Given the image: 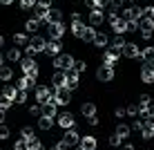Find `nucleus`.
Returning a JSON list of instances; mask_svg holds the SVG:
<instances>
[{
	"label": "nucleus",
	"instance_id": "64",
	"mask_svg": "<svg viewBox=\"0 0 154 150\" xmlns=\"http://www.w3.org/2000/svg\"><path fill=\"white\" fill-rule=\"evenodd\" d=\"M134 2H136V0H134Z\"/></svg>",
	"mask_w": 154,
	"mask_h": 150
},
{
	"label": "nucleus",
	"instance_id": "25",
	"mask_svg": "<svg viewBox=\"0 0 154 150\" xmlns=\"http://www.w3.org/2000/svg\"><path fill=\"white\" fill-rule=\"evenodd\" d=\"M47 52H49V54H54V56H58V54L63 52L60 40H49V43H47Z\"/></svg>",
	"mask_w": 154,
	"mask_h": 150
},
{
	"label": "nucleus",
	"instance_id": "36",
	"mask_svg": "<svg viewBox=\"0 0 154 150\" xmlns=\"http://www.w3.org/2000/svg\"><path fill=\"white\" fill-rule=\"evenodd\" d=\"M16 103H20V105H23V103H27V90H20L18 88V92H16Z\"/></svg>",
	"mask_w": 154,
	"mask_h": 150
},
{
	"label": "nucleus",
	"instance_id": "10",
	"mask_svg": "<svg viewBox=\"0 0 154 150\" xmlns=\"http://www.w3.org/2000/svg\"><path fill=\"white\" fill-rule=\"evenodd\" d=\"M103 20H105L103 9H92V11H89V25H92V27H98V25H103Z\"/></svg>",
	"mask_w": 154,
	"mask_h": 150
},
{
	"label": "nucleus",
	"instance_id": "44",
	"mask_svg": "<svg viewBox=\"0 0 154 150\" xmlns=\"http://www.w3.org/2000/svg\"><path fill=\"white\" fill-rule=\"evenodd\" d=\"M141 18H154V7H145L141 11Z\"/></svg>",
	"mask_w": 154,
	"mask_h": 150
},
{
	"label": "nucleus",
	"instance_id": "40",
	"mask_svg": "<svg viewBox=\"0 0 154 150\" xmlns=\"http://www.w3.org/2000/svg\"><path fill=\"white\" fill-rule=\"evenodd\" d=\"M29 114H31V116H42V105H40V103L31 105V108H29Z\"/></svg>",
	"mask_w": 154,
	"mask_h": 150
},
{
	"label": "nucleus",
	"instance_id": "15",
	"mask_svg": "<svg viewBox=\"0 0 154 150\" xmlns=\"http://www.w3.org/2000/svg\"><path fill=\"white\" fill-rule=\"evenodd\" d=\"M54 88H67V72H63V69H58L54 74Z\"/></svg>",
	"mask_w": 154,
	"mask_h": 150
},
{
	"label": "nucleus",
	"instance_id": "3",
	"mask_svg": "<svg viewBox=\"0 0 154 150\" xmlns=\"http://www.w3.org/2000/svg\"><path fill=\"white\" fill-rule=\"evenodd\" d=\"M54 90H56V88L49 90L47 85H38V88H36V101H38L40 105H45L49 99H54Z\"/></svg>",
	"mask_w": 154,
	"mask_h": 150
},
{
	"label": "nucleus",
	"instance_id": "20",
	"mask_svg": "<svg viewBox=\"0 0 154 150\" xmlns=\"http://www.w3.org/2000/svg\"><path fill=\"white\" fill-rule=\"evenodd\" d=\"M116 135H119L121 139H127L132 135V128L127 126V123H119V126H116Z\"/></svg>",
	"mask_w": 154,
	"mask_h": 150
},
{
	"label": "nucleus",
	"instance_id": "2",
	"mask_svg": "<svg viewBox=\"0 0 154 150\" xmlns=\"http://www.w3.org/2000/svg\"><path fill=\"white\" fill-rule=\"evenodd\" d=\"M74 56L72 54H58L56 58H54V67L56 69H63V72H67V69H72L74 67Z\"/></svg>",
	"mask_w": 154,
	"mask_h": 150
},
{
	"label": "nucleus",
	"instance_id": "23",
	"mask_svg": "<svg viewBox=\"0 0 154 150\" xmlns=\"http://www.w3.org/2000/svg\"><path fill=\"white\" fill-rule=\"evenodd\" d=\"M5 56H7V61L16 63V61H20V58H23V52H20V49H18V45H16V47H11V49H9Z\"/></svg>",
	"mask_w": 154,
	"mask_h": 150
},
{
	"label": "nucleus",
	"instance_id": "30",
	"mask_svg": "<svg viewBox=\"0 0 154 150\" xmlns=\"http://www.w3.org/2000/svg\"><path fill=\"white\" fill-rule=\"evenodd\" d=\"M60 18H63V11H60V9H49V16H47V25H49V23H60Z\"/></svg>",
	"mask_w": 154,
	"mask_h": 150
},
{
	"label": "nucleus",
	"instance_id": "9",
	"mask_svg": "<svg viewBox=\"0 0 154 150\" xmlns=\"http://www.w3.org/2000/svg\"><path fill=\"white\" fill-rule=\"evenodd\" d=\"M141 81L143 83H154V63H145L141 67Z\"/></svg>",
	"mask_w": 154,
	"mask_h": 150
},
{
	"label": "nucleus",
	"instance_id": "5",
	"mask_svg": "<svg viewBox=\"0 0 154 150\" xmlns=\"http://www.w3.org/2000/svg\"><path fill=\"white\" fill-rule=\"evenodd\" d=\"M65 34V25L60 23H49L47 25V36H51V40H60V36Z\"/></svg>",
	"mask_w": 154,
	"mask_h": 150
},
{
	"label": "nucleus",
	"instance_id": "54",
	"mask_svg": "<svg viewBox=\"0 0 154 150\" xmlns=\"http://www.w3.org/2000/svg\"><path fill=\"white\" fill-rule=\"evenodd\" d=\"M85 67H87V65H85L83 61H76V63H74V69H76V72H83Z\"/></svg>",
	"mask_w": 154,
	"mask_h": 150
},
{
	"label": "nucleus",
	"instance_id": "7",
	"mask_svg": "<svg viewBox=\"0 0 154 150\" xmlns=\"http://www.w3.org/2000/svg\"><path fill=\"white\" fill-rule=\"evenodd\" d=\"M96 78H98V81H103V83L112 81V78H114V67H107V65H100V67L96 69Z\"/></svg>",
	"mask_w": 154,
	"mask_h": 150
},
{
	"label": "nucleus",
	"instance_id": "16",
	"mask_svg": "<svg viewBox=\"0 0 154 150\" xmlns=\"http://www.w3.org/2000/svg\"><path fill=\"white\" fill-rule=\"evenodd\" d=\"M67 88H69V90H76L78 88V72H76V69H67Z\"/></svg>",
	"mask_w": 154,
	"mask_h": 150
},
{
	"label": "nucleus",
	"instance_id": "61",
	"mask_svg": "<svg viewBox=\"0 0 154 150\" xmlns=\"http://www.w3.org/2000/svg\"><path fill=\"white\" fill-rule=\"evenodd\" d=\"M14 0H0V5H11Z\"/></svg>",
	"mask_w": 154,
	"mask_h": 150
},
{
	"label": "nucleus",
	"instance_id": "33",
	"mask_svg": "<svg viewBox=\"0 0 154 150\" xmlns=\"http://www.w3.org/2000/svg\"><path fill=\"white\" fill-rule=\"evenodd\" d=\"M94 38H96V27L87 25V27H85V34H83V40H92L94 43Z\"/></svg>",
	"mask_w": 154,
	"mask_h": 150
},
{
	"label": "nucleus",
	"instance_id": "32",
	"mask_svg": "<svg viewBox=\"0 0 154 150\" xmlns=\"http://www.w3.org/2000/svg\"><path fill=\"white\" fill-rule=\"evenodd\" d=\"M141 58L145 63H154V47H145V49L141 52Z\"/></svg>",
	"mask_w": 154,
	"mask_h": 150
},
{
	"label": "nucleus",
	"instance_id": "26",
	"mask_svg": "<svg viewBox=\"0 0 154 150\" xmlns=\"http://www.w3.org/2000/svg\"><path fill=\"white\" fill-rule=\"evenodd\" d=\"M51 126H54V119H51V116L42 114L40 119H38V128H40V130H49Z\"/></svg>",
	"mask_w": 154,
	"mask_h": 150
},
{
	"label": "nucleus",
	"instance_id": "42",
	"mask_svg": "<svg viewBox=\"0 0 154 150\" xmlns=\"http://www.w3.org/2000/svg\"><path fill=\"white\" fill-rule=\"evenodd\" d=\"M121 18V16H119V11H114V9H109V14H107V23L109 25H114L116 23V20H119Z\"/></svg>",
	"mask_w": 154,
	"mask_h": 150
},
{
	"label": "nucleus",
	"instance_id": "49",
	"mask_svg": "<svg viewBox=\"0 0 154 150\" xmlns=\"http://www.w3.org/2000/svg\"><path fill=\"white\" fill-rule=\"evenodd\" d=\"M109 143H112V146H121V143H123V139H121V137H119V135L114 132V135L109 137Z\"/></svg>",
	"mask_w": 154,
	"mask_h": 150
},
{
	"label": "nucleus",
	"instance_id": "48",
	"mask_svg": "<svg viewBox=\"0 0 154 150\" xmlns=\"http://www.w3.org/2000/svg\"><path fill=\"white\" fill-rule=\"evenodd\" d=\"M20 135H23V139H29V137H34V130H31L29 126H25L23 130H20Z\"/></svg>",
	"mask_w": 154,
	"mask_h": 150
},
{
	"label": "nucleus",
	"instance_id": "27",
	"mask_svg": "<svg viewBox=\"0 0 154 150\" xmlns=\"http://www.w3.org/2000/svg\"><path fill=\"white\" fill-rule=\"evenodd\" d=\"M40 27V23H38V18H29L27 23H25V29H27V34H36Z\"/></svg>",
	"mask_w": 154,
	"mask_h": 150
},
{
	"label": "nucleus",
	"instance_id": "52",
	"mask_svg": "<svg viewBox=\"0 0 154 150\" xmlns=\"http://www.w3.org/2000/svg\"><path fill=\"white\" fill-rule=\"evenodd\" d=\"M114 114L119 116V119H123V116L127 114V108H116V110H114Z\"/></svg>",
	"mask_w": 154,
	"mask_h": 150
},
{
	"label": "nucleus",
	"instance_id": "55",
	"mask_svg": "<svg viewBox=\"0 0 154 150\" xmlns=\"http://www.w3.org/2000/svg\"><path fill=\"white\" fill-rule=\"evenodd\" d=\"M89 126H98V116H96V114L89 116Z\"/></svg>",
	"mask_w": 154,
	"mask_h": 150
},
{
	"label": "nucleus",
	"instance_id": "51",
	"mask_svg": "<svg viewBox=\"0 0 154 150\" xmlns=\"http://www.w3.org/2000/svg\"><path fill=\"white\" fill-rule=\"evenodd\" d=\"M127 114L130 116H139V108H136V105H127Z\"/></svg>",
	"mask_w": 154,
	"mask_h": 150
},
{
	"label": "nucleus",
	"instance_id": "50",
	"mask_svg": "<svg viewBox=\"0 0 154 150\" xmlns=\"http://www.w3.org/2000/svg\"><path fill=\"white\" fill-rule=\"evenodd\" d=\"M139 29V20H127V31H136Z\"/></svg>",
	"mask_w": 154,
	"mask_h": 150
},
{
	"label": "nucleus",
	"instance_id": "57",
	"mask_svg": "<svg viewBox=\"0 0 154 150\" xmlns=\"http://www.w3.org/2000/svg\"><path fill=\"white\" fill-rule=\"evenodd\" d=\"M0 123H5V108H0Z\"/></svg>",
	"mask_w": 154,
	"mask_h": 150
},
{
	"label": "nucleus",
	"instance_id": "17",
	"mask_svg": "<svg viewBox=\"0 0 154 150\" xmlns=\"http://www.w3.org/2000/svg\"><path fill=\"white\" fill-rule=\"evenodd\" d=\"M65 139L67 143H69V146H76V143H81V137H78V132L74 130V128H69V130H65Z\"/></svg>",
	"mask_w": 154,
	"mask_h": 150
},
{
	"label": "nucleus",
	"instance_id": "58",
	"mask_svg": "<svg viewBox=\"0 0 154 150\" xmlns=\"http://www.w3.org/2000/svg\"><path fill=\"white\" fill-rule=\"evenodd\" d=\"M85 5H87V7H92V9H94V0H85Z\"/></svg>",
	"mask_w": 154,
	"mask_h": 150
},
{
	"label": "nucleus",
	"instance_id": "47",
	"mask_svg": "<svg viewBox=\"0 0 154 150\" xmlns=\"http://www.w3.org/2000/svg\"><path fill=\"white\" fill-rule=\"evenodd\" d=\"M143 126H145V121H141V119H136V121H134V123H132V126H130V128H132V130H136V132H141V130H143Z\"/></svg>",
	"mask_w": 154,
	"mask_h": 150
},
{
	"label": "nucleus",
	"instance_id": "11",
	"mask_svg": "<svg viewBox=\"0 0 154 150\" xmlns=\"http://www.w3.org/2000/svg\"><path fill=\"white\" fill-rule=\"evenodd\" d=\"M123 56H127V58H139V56H141L139 45H136V43H125V47H123Z\"/></svg>",
	"mask_w": 154,
	"mask_h": 150
},
{
	"label": "nucleus",
	"instance_id": "6",
	"mask_svg": "<svg viewBox=\"0 0 154 150\" xmlns=\"http://www.w3.org/2000/svg\"><path fill=\"white\" fill-rule=\"evenodd\" d=\"M139 25H141V29H143V38L150 40L152 38V31H154V18H141Z\"/></svg>",
	"mask_w": 154,
	"mask_h": 150
},
{
	"label": "nucleus",
	"instance_id": "59",
	"mask_svg": "<svg viewBox=\"0 0 154 150\" xmlns=\"http://www.w3.org/2000/svg\"><path fill=\"white\" fill-rule=\"evenodd\" d=\"M5 58H7V56H5V54H2V52H0V67H2V63H5Z\"/></svg>",
	"mask_w": 154,
	"mask_h": 150
},
{
	"label": "nucleus",
	"instance_id": "1",
	"mask_svg": "<svg viewBox=\"0 0 154 150\" xmlns=\"http://www.w3.org/2000/svg\"><path fill=\"white\" fill-rule=\"evenodd\" d=\"M42 52H47V40L42 36L34 34V38H29V45H27V56L34 58L36 54H42Z\"/></svg>",
	"mask_w": 154,
	"mask_h": 150
},
{
	"label": "nucleus",
	"instance_id": "8",
	"mask_svg": "<svg viewBox=\"0 0 154 150\" xmlns=\"http://www.w3.org/2000/svg\"><path fill=\"white\" fill-rule=\"evenodd\" d=\"M119 54H121V49H116V47H112L109 52H105V54H103V65L114 67L116 61H119Z\"/></svg>",
	"mask_w": 154,
	"mask_h": 150
},
{
	"label": "nucleus",
	"instance_id": "37",
	"mask_svg": "<svg viewBox=\"0 0 154 150\" xmlns=\"http://www.w3.org/2000/svg\"><path fill=\"white\" fill-rule=\"evenodd\" d=\"M16 92H18V88H14V85H5L2 88V94L9 96V99H16Z\"/></svg>",
	"mask_w": 154,
	"mask_h": 150
},
{
	"label": "nucleus",
	"instance_id": "28",
	"mask_svg": "<svg viewBox=\"0 0 154 150\" xmlns=\"http://www.w3.org/2000/svg\"><path fill=\"white\" fill-rule=\"evenodd\" d=\"M107 34L105 31H96V38H94V45L96 47H107Z\"/></svg>",
	"mask_w": 154,
	"mask_h": 150
},
{
	"label": "nucleus",
	"instance_id": "39",
	"mask_svg": "<svg viewBox=\"0 0 154 150\" xmlns=\"http://www.w3.org/2000/svg\"><path fill=\"white\" fill-rule=\"evenodd\" d=\"M11 103H14V99H9V96H5V94H0V108H5V110H9V108H11Z\"/></svg>",
	"mask_w": 154,
	"mask_h": 150
},
{
	"label": "nucleus",
	"instance_id": "38",
	"mask_svg": "<svg viewBox=\"0 0 154 150\" xmlns=\"http://www.w3.org/2000/svg\"><path fill=\"white\" fill-rule=\"evenodd\" d=\"M114 47L123 52V47H125V38H123V34H116V36H114Z\"/></svg>",
	"mask_w": 154,
	"mask_h": 150
},
{
	"label": "nucleus",
	"instance_id": "41",
	"mask_svg": "<svg viewBox=\"0 0 154 150\" xmlns=\"http://www.w3.org/2000/svg\"><path fill=\"white\" fill-rule=\"evenodd\" d=\"M9 135H11V132H9V128L5 126V123H0V141H5V139H9Z\"/></svg>",
	"mask_w": 154,
	"mask_h": 150
},
{
	"label": "nucleus",
	"instance_id": "35",
	"mask_svg": "<svg viewBox=\"0 0 154 150\" xmlns=\"http://www.w3.org/2000/svg\"><path fill=\"white\" fill-rule=\"evenodd\" d=\"M40 146H42V143H40L38 137H29L27 139V150H38Z\"/></svg>",
	"mask_w": 154,
	"mask_h": 150
},
{
	"label": "nucleus",
	"instance_id": "21",
	"mask_svg": "<svg viewBox=\"0 0 154 150\" xmlns=\"http://www.w3.org/2000/svg\"><path fill=\"white\" fill-rule=\"evenodd\" d=\"M72 34H74V36H78V38H83V34H85V25H83V20H74V23H72Z\"/></svg>",
	"mask_w": 154,
	"mask_h": 150
},
{
	"label": "nucleus",
	"instance_id": "60",
	"mask_svg": "<svg viewBox=\"0 0 154 150\" xmlns=\"http://www.w3.org/2000/svg\"><path fill=\"white\" fill-rule=\"evenodd\" d=\"M123 150H134V146H132V143H125V148Z\"/></svg>",
	"mask_w": 154,
	"mask_h": 150
},
{
	"label": "nucleus",
	"instance_id": "29",
	"mask_svg": "<svg viewBox=\"0 0 154 150\" xmlns=\"http://www.w3.org/2000/svg\"><path fill=\"white\" fill-rule=\"evenodd\" d=\"M112 29H114V34H123V31H127V20L125 18H119L112 25Z\"/></svg>",
	"mask_w": 154,
	"mask_h": 150
},
{
	"label": "nucleus",
	"instance_id": "13",
	"mask_svg": "<svg viewBox=\"0 0 154 150\" xmlns=\"http://www.w3.org/2000/svg\"><path fill=\"white\" fill-rule=\"evenodd\" d=\"M141 11H143L141 7H127L123 11V18L125 20H141Z\"/></svg>",
	"mask_w": 154,
	"mask_h": 150
},
{
	"label": "nucleus",
	"instance_id": "43",
	"mask_svg": "<svg viewBox=\"0 0 154 150\" xmlns=\"http://www.w3.org/2000/svg\"><path fill=\"white\" fill-rule=\"evenodd\" d=\"M14 150H27V139H23V137H20L18 141H16V146H14Z\"/></svg>",
	"mask_w": 154,
	"mask_h": 150
},
{
	"label": "nucleus",
	"instance_id": "14",
	"mask_svg": "<svg viewBox=\"0 0 154 150\" xmlns=\"http://www.w3.org/2000/svg\"><path fill=\"white\" fill-rule=\"evenodd\" d=\"M56 112H58V103H56L54 99H49V101H47L45 105H42V114L51 116V119H54V116H56Z\"/></svg>",
	"mask_w": 154,
	"mask_h": 150
},
{
	"label": "nucleus",
	"instance_id": "18",
	"mask_svg": "<svg viewBox=\"0 0 154 150\" xmlns=\"http://www.w3.org/2000/svg\"><path fill=\"white\" fill-rule=\"evenodd\" d=\"M34 78H31V76H27V74H25V76L23 78H18V83H16V88H20V90H27V92H29V90L31 88H34Z\"/></svg>",
	"mask_w": 154,
	"mask_h": 150
},
{
	"label": "nucleus",
	"instance_id": "24",
	"mask_svg": "<svg viewBox=\"0 0 154 150\" xmlns=\"http://www.w3.org/2000/svg\"><path fill=\"white\" fill-rule=\"evenodd\" d=\"M20 67H23V72L27 74V72H31V69L38 67V65H36V61H34L31 56H27V58H23V61H20Z\"/></svg>",
	"mask_w": 154,
	"mask_h": 150
},
{
	"label": "nucleus",
	"instance_id": "62",
	"mask_svg": "<svg viewBox=\"0 0 154 150\" xmlns=\"http://www.w3.org/2000/svg\"><path fill=\"white\" fill-rule=\"evenodd\" d=\"M2 43H5V38H2V36H0V47H2Z\"/></svg>",
	"mask_w": 154,
	"mask_h": 150
},
{
	"label": "nucleus",
	"instance_id": "34",
	"mask_svg": "<svg viewBox=\"0 0 154 150\" xmlns=\"http://www.w3.org/2000/svg\"><path fill=\"white\" fill-rule=\"evenodd\" d=\"M14 43H16V45H29V36L23 34V31H18V34L14 36Z\"/></svg>",
	"mask_w": 154,
	"mask_h": 150
},
{
	"label": "nucleus",
	"instance_id": "46",
	"mask_svg": "<svg viewBox=\"0 0 154 150\" xmlns=\"http://www.w3.org/2000/svg\"><path fill=\"white\" fill-rule=\"evenodd\" d=\"M36 2H38V0H20V7L23 9H31V7H36Z\"/></svg>",
	"mask_w": 154,
	"mask_h": 150
},
{
	"label": "nucleus",
	"instance_id": "22",
	"mask_svg": "<svg viewBox=\"0 0 154 150\" xmlns=\"http://www.w3.org/2000/svg\"><path fill=\"white\" fill-rule=\"evenodd\" d=\"M81 112H83L85 119H89V116L96 114V105H94V103H83V105H81Z\"/></svg>",
	"mask_w": 154,
	"mask_h": 150
},
{
	"label": "nucleus",
	"instance_id": "19",
	"mask_svg": "<svg viewBox=\"0 0 154 150\" xmlns=\"http://www.w3.org/2000/svg\"><path fill=\"white\" fill-rule=\"evenodd\" d=\"M78 146H81L83 150H96V139L94 137H83Z\"/></svg>",
	"mask_w": 154,
	"mask_h": 150
},
{
	"label": "nucleus",
	"instance_id": "45",
	"mask_svg": "<svg viewBox=\"0 0 154 150\" xmlns=\"http://www.w3.org/2000/svg\"><path fill=\"white\" fill-rule=\"evenodd\" d=\"M112 0H94V9H105Z\"/></svg>",
	"mask_w": 154,
	"mask_h": 150
},
{
	"label": "nucleus",
	"instance_id": "63",
	"mask_svg": "<svg viewBox=\"0 0 154 150\" xmlns=\"http://www.w3.org/2000/svg\"><path fill=\"white\" fill-rule=\"evenodd\" d=\"M38 150H45V148H42V146H40V148H38Z\"/></svg>",
	"mask_w": 154,
	"mask_h": 150
},
{
	"label": "nucleus",
	"instance_id": "53",
	"mask_svg": "<svg viewBox=\"0 0 154 150\" xmlns=\"http://www.w3.org/2000/svg\"><path fill=\"white\" fill-rule=\"evenodd\" d=\"M141 105H152V99L147 94H141Z\"/></svg>",
	"mask_w": 154,
	"mask_h": 150
},
{
	"label": "nucleus",
	"instance_id": "31",
	"mask_svg": "<svg viewBox=\"0 0 154 150\" xmlns=\"http://www.w3.org/2000/svg\"><path fill=\"white\" fill-rule=\"evenodd\" d=\"M11 78H14V69L7 67V65H2V67H0V81H11Z\"/></svg>",
	"mask_w": 154,
	"mask_h": 150
},
{
	"label": "nucleus",
	"instance_id": "4",
	"mask_svg": "<svg viewBox=\"0 0 154 150\" xmlns=\"http://www.w3.org/2000/svg\"><path fill=\"white\" fill-rule=\"evenodd\" d=\"M54 101H56L58 105H69V101H72L69 88H56L54 90Z\"/></svg>",
	"mask_w": 154,
	"mask_h": 150
},
{
	"label": "nucleus",
	"instance_id": "12",
	"mask_svg": "<svg viewBox=\"0 0 154 150\" xmlns=\"http://www.w3.org/2000/svg\"><path fill=\"white\" fill-rule=\"evenodd\" d=\"M58 126H60L63 130H69V128H74V116L69 114V112H63V114L58 116Z\"/></svg>",
	"mask_w": 154,
	"mask_h": 150
},
{
	"label": "nucleus",
	"instance_id": "56",
	"mask_svg": "<svg viewBox=\"0 0 154 150\" xmlns=\"http://www.w3.org/2000/svg\"><path fill=\"white\" fill-rule=\"evenodd\" d=\"M74 20H81V14H78V11H74V14H72V23H74Z\"/></svg>",
	"mask_w": 154,
	"mask_h": 150
}]
</instances>
